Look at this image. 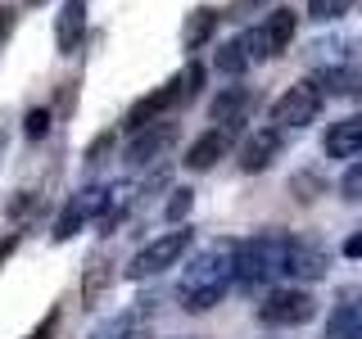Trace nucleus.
<instances>
[{"label": "nucleus", "mask_w": 362, "mask_h": 339, "mask_svg": "<svg viewBox=\"0 0 362 339\" xmlns=\"http://www.w3.org/2000/svg\"><path fill=\"white\" fill-rule=\"evenodd\" d=\"M231 285H235V240H218L186 263L177 294H181L186 312H209L226 299Z\"/></svg>", "instance_id": "nucleus-1"}, {"label": "nucleus", "mask_w": 362, "mask_h": 339, "mask_svg": "<svg viewBox=\"0 0 362 339\" xmlns=\"http://www.w3.org/2000/svg\"><path fill=\"white\" fill-rule=\"evenodd\" d=\"M290 240L294 235H286V231H263L254 240L235 244V285L254 290V285H272L276 276H286Z\"/></svg>", "instance_id": "nucleus-2"}, {"label": "nucleus", "mask_w": 362, "mask_h": 339, "mask_svg": "<svg viewBox=\"0 0 362 339\" xmlns=\"http://www.w3.org/2000/svg\"><path fill=\"white\" fill-rule=\"evenodd\" d=\"M204 86V64H186V73H177L173 82H163L158 90H150L145 100H136L132 113H127V127L132 131H141L145 122H158L168 109H177V105H186L190 95Z\"/></svg>", "instance_id": "nucleus-3"}, {"label": "nucleus", "mask_w": 362, "mask_h": 339, "mask_svg": "<svg viewBox=\"0 0 362 339\" xmlns=\"http://www.w3.org/2000/svg\"><path fill=\"white\" fill-rule=\"evenodd\" d=\"M294 28H299V14H294V9H272L258 28H245L235 41H240L245 59H272V54L290 50Z\"/></svg>", "instance_id": "nucleus-4"}, {"label": "nucleus", "mask_w": 362, "mask_h": 339, "mask_svg": "<svg viewBox=\"0 0 362 339\" xmlns=\"http://www.w3.org/2000/svg\"><path fill=\"white\" fill-rule=\"evenodd\" d=\"M313 312H317V299L299 285H276L258 303V316L267 326H303V321H313Z\"/></svg>", "instance_id": "nucleus-5"}, {"label": "nucleus", "mask_w": 362, "mask_h": 339, "mask_svg": "<svg viewBox=\"0 0 362 339\" xmlns=\"http://www.w3.org/2000/svg\"><path fill=\"white\" fill-rule=\"evenodd\" d=\"M317 113H322V90L313 82H294L286 95L272 105V127L276 131H299V127H308V122H317Z\"/></svg>", "instance_id": "nucleus-6"}, {"label": "nucleus", "mask_w": 362, "mask_h": 339, "mask_svg": "<svg viewBox=\"0 0 362 339\" xmlns=\"http://www.w3.org/2000/svg\"><path fill=\"white\" fill-rule=\"evenodd\" d=\"M190 249V231L181 226V231H168V235H158V240H150L141 249V254L132 258V267H127V276L132 280H145V276H158V271H168V267H177L181 263V254Z\"/></svg>", "instance_id": "nucleus-7"}, {"label": "nucleus", "mask_w": 362, "mask_h": 339, "mask_svg": "<svg viewBox=\"0 0 362 339\" xmlns=\"http://www.w3.org/2000/svg\"><path fill=\"white\" fill-rule=\"evenodd\" d=\"M173 141H177V122H168V118H158V122H145L141 131H132V145H127V163L132 167H145V163H154L163 150H173Z\"/></svg>", "instance_id": "nucleus-8"}, {"label": "nucleus", "mask_w": 362, "mask_h": 339, "mask_svg": "<svg viewBox=\"0 0 362 339\" xmlns=\"http://www.w3.org/2000/svg\"><path fill=\"white\" fill-rule=\"evenodd\" d=\"M100 190H105V186H82L73 199L64 203V213L54 218V231H50L59 244H64V240H73V235L82 231L86 222H95V213H100Z\"/></svg>", "instance_id": "nucleus-9"}, {"label": "nucleus", "mask_w": 362, "mask_h": 339, "mask_svg": "<svg viewBox=\"0 0 362 339\" xmlns=\"http://www.w3.org/2000/svg\"><path fill=\"white\" fill-rule=\"evenodd\" d=\"M258 105V95L249 86H226L213 95V105H209V118L218 122V127H231V131H240L245 122H249V113H254Z\"/></svg>", "instance_id": "nucleus-10"}, {"label": "nucleus", "mask_w": 362, "mask_h": 339, "mask_svg": "<svg viewBox=\"0 0 362 339\" xmlns=\"http://www.w3.org/2000/svg\"><path fill=\"white\" fill-rule=\"evenodd\" d=\"M231 145H235V131H231V127H209V131H204L199 141L186 150V158H181V163H186L190 172H209L218 158L231 154Z\"/></svg>", "instance_id": "nucleus-11"}, {"label": "nucleus", "mask_w": 362, "mask_h": 339, "mask_svg": "<svg viewBox=\"0 0 362 339\" xmlns=\"http://www.w3.org/2000/svg\"><path fill=\"white\" fill-rule=\"evenodd\" d=\"M322 154L326 158H362V113H349V118L326 127Z\"/></svg>", "instance_id": "nucleus-12"}, {"label": "nucleus", "mask_w": 362, "mask_h": 339, "mask_svg": "<svg viewBox=\"0 0 362 339\" xmlns=\"http://www.w3.org/2000/svg\"><path fill=\"white\" fill-rule=\"evenodd\" d=\"M331 271V254L322 244L308 240H290V258H286V276L290 280H322Z\"/></svg>", "instance_id": "nucleus-13"}, {"label": "nucleus", "mask_w": 362, "mask_h": 339, "mask_svg": "<svg viewBox=\"0 0 362 339\" xmlns=\"http://www.w3.org/2000/svg\"><path fill=\"white\" fill-rule=\"evenodd\" d=\"M281 145H286V131H276V127H258V131L245 141V150H240V167H245V172H267V167L276 163Z\"/></svg>", "instance_id": "nucleus-14"}, {"label": "nucleus", "mask_w": 362, "mask_h": 339, "mask_svg": "<svg viewBox=\"0 0 362 339\" xmlns=\"http://www.w3.org/2000/svg\"><path fill=\"white\" fill-rule=\"evenodd\" d=\"M86 37V0H64L59 18H54V50L73 54Z\"/></svg>", "instance_id": "nucleus-15"}, {"label": "nucleus", "mask_w": 362, "mask_h": 339, "mask_svg": "<svg viewBox=\"0 0 362 339\" xmlns=\"http://www.w3.org/2000/svg\"><path fill=\"white\" fill-rule=\"evenodd\" d=\"M136 203V181H113V186L100 190V213H95V226L100 231H113L122 218H127V208Z\"/></svg>", "instance_id": "nucleus-16"}, {"label": "nucleus", "mask_w": 362, "mask_h": 339, "mask_svg": "<svg viewBox=\"0 0 362 339\" xmlns=\"http://www.w3.org/2000/svg\"><path fill=\"white\" fill-rule=\"evenodd\" d=\"M109 285H113V263L105 254H90L86 267H82V308H95L109 294Z\"/></svg>", "instance_id": "nucleus-17"}, {"label": "nucleus", "mask_w": 362, "mask_h": 339, "mask_svg": "<svg viewBox=\"0 0 362 339\" xmlns=\"http://www.w3.org/2000/svg\"><path fill=\"white\" fill-rule=\"evenodd\" d=\"M308 82L322 90V95H339V100H358L362 95V68H322Z\"/></svg>", "instance_id": "nucleus-18"}, {"label": "nucleus", "mask_w": 362, "mask_h": 339, "mask_svg": "<svg viewBox=\"0 0 362 339\" xmlns=\"http://www.w3.org/2000/svg\"><path fill=\"white\" fill-rule=\"evenodd\" d=\"M213 28H218V9H209V5L190 9V18H186V32H181V41H186V50H199V45H209Z\"/></svg>", "instance_id": "nucleus-19"}, {"label": "nucleus", "mask_w": 362, "mask_h": 339, "mask_svg": "<svg viewBox=\"0 0 362 339\" xmlns=\"http://www.w3.org/2000/svg\"><path fill=\"white\" fill-rule=\"evenodd\" d=\"M326 339H362V312L354 303H344V308L326 316Z\"/></svg>", "instance_id": "nucleus-20"}, {"label": "nucleus", "mask_w": 362, "mask_h": 339, "mask_svg": "<svg viewBox=\"0 0 362 339\" xmlns=\"http://www.w3.org/2000/svg\"><path fill=\"white\" fill-rule=\"evenodd\" d=\"M213 68H218L222 77H240L249 59H245V50H240V41H222L218 50H213Z\"/></svg>", "instance_id": "nucleus-21"}, {"label": "nucleus", "mask_w": 362, "mask_h": 339, "mask_svg": "<svg viewBox=\"0 0 362 339\" xmlns=\"http://www.w3.org/2000/svg\"><path fill=\"white\" fill-rule=\"evenodd\" d=\"M132 335H136V312H118L90 331V339H132Z\"/></svg>", "instance_id": "nucleus-22"}, {"label": "nucleus", "mask_w": 362, "mask_h": 339, "mask_svg": "<svg viewBox=\"0 0 362 339\" xmlns=\"http://www.w3.org/2000/svg\"><path fill=\"white\" fill-rule=\"evenodd\" d=\"M349 14V0H308V18L313 23H335Z\"/></svg>", "instance_id": "nucleus-23"}, {"label": "nucleus", "mask_w": 362, "mask_h": 339, "mask_svg": "<svg viewBox=\"0 0 362 339\" xmlns=\"http://www.w3.org/2000/svg\"><path fill=\"white\" fill-rule=\"evenodd\" d=\"M23 136H28V141H45V136H50V109H28Z\"/></svg>", "instance_id": "nucleus-24"}, {"label": "nucleus", "mask_w": 362, "mask_h": 339, "mask_svg": "<svg viewBox=\"0 0 362 339\" xmlns=\"http://www.w3.org/2000/svg\"><path fill=\"white\" fill-rule=\"evenodd\" d=\"M339 195L362 203V158H354V163H349V172L339 177Z\"/></svg>", "instance_id": "nucleus-25"}, {"label": "nucleus", "mask_w": 362, "mask_h": 339, "mask_svg": "<svg viewBox=\"0 0 362 339\" xmlns=\"http://www.w3.org/2000/svg\"><path fill=\"white\" fill-rule=\"evenodd\" d=\"M190 203H195V190H173V199H168V222H186V213H190Z\"/></svg>", "instance_id": "nucleus-26"}, {"label": "nucleus", "mask_w": 362, "mask_h": 339, "mask_svg": "<svg viewBox=\"0 0 362 339\" xmlns=\"http://www.w3.org/2000/svg\"><path fill=\"white\" fill-rule=\"evenodd\" d=\"M14 5H0V45H5L9 41V32H14Z\"/></svg>", "instance_id": "nucleus-27"}, {"label": "nucleus", "mask_w": 362, "mask_h": 339, "mask_svg": "<svg viewBox=\"0 0 362 339\" xmlns=\"http://www.w3.org/2000/svg\"><path fill=\"white\" fill-rule=\"evenodd\" d=\"M344 254H349V258H362V231H358V235H349V240H344Z\"/></svg>", "instance_id": "nucleus-28"}, {"label": "nucleus", "mask_w": 362, "mask_h": 339, "mask_svg": "<svg viewBox=\"0 0 362 339\" xmlns=\"http://www.w3.org/2000/svg\"><path fill=\"white\" fill-rule=\"evenodd\" d=\"M14 244H18V240H14V235H9V240H5V244H0V263H5V258H9V249H14Z\"/></svg>", "instance_id": "nucleus-29"}, {"label": "nucleus", "mask_w": 362, "mask_h": 339, "mask_svg": "<svg viewBox=\"0 0 362 339\" xmlns=\"http://www.w3.org/2000/svg\"><path fill=\"white\" fill-rule=\"evenodd\" d=\"M28 5H45V0H28Z\"/></svg>", "instance_id": "nucleus-30"}, {"label": "nucleus", "mask_w": 362, "mask_h": 339, "mask_svg": "<svg viewBox=\"0 0 362 339\" xmlns=\"http://www.w3.org/2000/svg\"><path fill=\"white\" fill-rule=\"evenodd\" d=\"M354 308H358V312H362V299H358V303H354Z\"/></svg>", "instance_id": "nucleus-31"}, {"label": "nucleus", "mask_w": 362, "mask_h": 339, "mask_svg": "<svg viewBox=\"0 0 362 339\" xmlns=\"http://www.w3.org/2000/svg\"><path fill=\"white\" fill-rule=\"evenodd\" d=\"M0 150H5V136H0Z\"/></svg>", "instance_id": "nucleus-32"}, {"label": "nucleus", "mask_w": 362, "mask_h": 339, "mask_svg": "<svg viewBox=\"0 0 362 339\" xmlns=\"http://www.w3.org/2000/svg\"><path fill=\"white\" fill-rule=\"evenodd\" d=\"M254 5H263V0H254Z\"/></svg>", "instance_id": "nucleus-33"}]
</instances>
